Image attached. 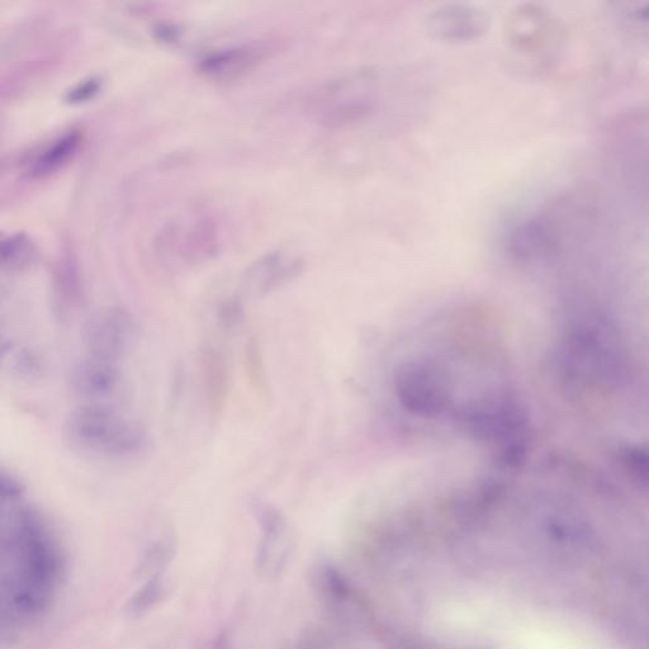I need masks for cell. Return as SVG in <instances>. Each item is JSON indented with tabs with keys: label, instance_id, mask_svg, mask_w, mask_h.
Instances as JSON below:
<instances>
[{
	"label": "cell",
	"instance_id": "1",
	"mask_svg": "<svg viewBox=\"0 0 649 649\" xmlns=\"http://www.w3.org/2000/svg\"><path fill=\"white\" fill-rule=\"evenodd\" d=\"M65 433L73 447L110 457H126L144 448L146 435L135 420L112 406L87 404L70 412Z\"/></svg>",
	"mask_w": 649,
	"mask_h": 649
},
{
	"label": "cell",
	"instance_id": "2",
	"mask_svg": "<svg viewBox=\"0 0 649 649\" xmlns=\"http://www.w3.org/2000/svg\"><path fill=\"white\" fill-rule=\"evenodd\" d=\"M253 511L260 529L255 570L264 580L281 579L293 552V537L286 516L276 506L254 501Z\"/></svg>",
	"mask_w": 649,
	"mask_h": 649
},
{
	"label": "cell",
	"instance_id": "3",
	"mask_svg": "<svg viewBox=\"0 0 649 649\" xmlns=\"http://www.w3.org/2000/svg\"><path fill=\"white\" fill-rule=\"evenodd\" d=\"M22 572L54 587L64 568L63 556L44 521L33 511H22L17 524Z\"/></svg>",
	"mask_w": 649,
	"mask_h": 649
},
{
	"label": "cell",
	"instance_id": "4",
	"mask_svg": "<svg viewBox=\"0 0 649 649\" xmlns=\"http://www.w3.org/2000/svg\"><path fill=\"white\" fill-rule=\"evenodd\" d=\"M134 317L122 309L97 312L85 322L83 339L89 357L117 363L136 339Z\"/></svg>",
	"mask_w": 649,
	"mask_h": 649
},
{
	"label": "cell",
	"instance_id": "5",
	"mask_svg": "<svg viewBox=\"0 0 649 649\" xmlns=\"http://www.w3.org/2000/svg\"><path fill=\"white\" fill-rule=\"evenodd\" d=\"M491 27L489 14L470 4H444L426 18V30L434 40L466 45L481 40Z\"/></svg>",
	"mask_w": 649,
	"mask_h": 649
},
{
	"label": "cell",
	"instance_id": "6",
	"mask_svg": "<svg viewBox=\"0 0 649 649\" xmlns=\"http://www.w3.org/2000/svg\"><path fill=\"white\" fill-rule=\"evenodd\" d=\"M505 32L516 52L537 56L551 49L557 41L558 25L546 9L524 6L511 14Z\"/></svg>",
	"mask_w": 649,
	"mask_h": 649
},
{
	"label": "cell",
	"instance_id": "7",
	"mask_svg": "<svg viewBox=\"0 0 649 649\" xmlns=\"http://www.w3.org/2000/svg\"><path fill=\"white\" fill-rule=\"evenodd\" d=\"M71 386L87 399L103 400L121 390L122 373L117 363L88 357L75 364L71 371Z\"/></svg>",
	"mask_w": 649,
	"mask_h": 649
},
{
	"label": "cell",
	"instance_id": "8",
	"mask_svg": "<svg viewBox=\"0 0 649 649\" xmlns=\"http://www.w3.org/2000/svg\"><path fill=\"white\" fill-rule=\"evenodd\" d=\"M202 374L208 407L219 414L226 404L230 383L229 364L222 350L210 345L203 349Z\"/></svg>",
	"mask_w": 649,
	"mask_h": 649
},
{
	"label": "cell",
	"instance_id": "9",
	"mask_svg": "<svg viewBox=\"0 0 649 649\" xmlns=\"http://www.w3.org/2000/svg\"><path fill=\"white\" fill-rule=\"evenodd\" d=\"M51 589V586L22 571L20 575L12 577L7 585L9 601L25 614H37L46 609L50 604Z\"/></svg>",
	"mask_w": 649,
	"mask_h": 649
},
{
	"label": "cell",
	"instance_id": "10",
	"mask_svg": "<svg viewBox=\"0 0 649 649\" xmlns=\"http://www.w3.org/2000/svg\"><path fill=\"white\" fill-rule=\"evenodd\" d=\"M297 270V264L284 263L279 257H269L254 265L246 274V290L255 296L267 295L295 276Z\"/></svg>",
	"mask_w": 649,
	"mask_h": 649
},
{
	"label": "cell",
	"instance_id": "11",
	"mask_svg": "<svg viewBox=\"0 0 649 649\" xmlns=\"http://www.w3.org/2000/svg\"><path fill=\"white\" fill-rule=\"evenodd\" d=\"M80 140L82 137L79 131H69L68 134L59 137L35 160L30 170L32 177H45L63 167L78 150Z\"/></svg>",
	"mask_w": 649,
	"mask_h": 649
},
{
	"label": "cell",
	"instance_id": "12",
	"mask_svg": "<svg viewBox=\"0 0 649 649\" xmlns=\"http://www.w3.org/2000/svg\"><path fill=\"white\" fill-rule=\"evenodd\" d=\"M175 553H177L175 533L172 528L164 527L161 537L150 544L142 563L151 577L163 575L165 568L174 560Z\"/></svg>",
	"mask_w": 649,
	"mask_h": 649
},
{
	"label": "cell",
	"instance_id": "13",
	"mask_svg": "<svg viewBox=\"0 0 649 649\" xmlns=\"http://www.w3.org/2000/svg\"><path fill=\"white\" fill-rule=\"evenodd\" d=\"M169 586L163 575L150 577L130 601L134 614H144L167 599Z\"/></svg>",
	"mask_w": 649,
	"mask_h": 649
},
{
	"label": "cell",
	"instance_id": "14",
	"mask_svg": "<svg viewBox=\"0 0 649 649\" xmlns=\"http://www.w3.org/2000/svg\"><path fill=\"white\" fill-rule=\"evenodd\" d=\"M30 241L23 235L0 234V264L22 265L31 259Z\"/></svg>",
	"mask_w": 649,
	"mask_h": 649
},
{
	"label": "cell",
	"instance_id": "15",
	"mask_svg": "<svg viewBox=\"0 0 649 649\" xmlns=\"http://www.w3.org/2000/svg\"><path fill=\"white\" fill-rule=\"evenodd\" d=\"M244 317L243 306H241L240 301L234 300V298L221 303L219 311H217V321H219L221 329L227 331V333H232V331L240 328L244 322Z\"/></svg>",
	"mask_w": 649,
	"mask_h": 649
},
{
	"label": "cell",
	"instance_id": "16",
	"mask_svg": "<svg viewBox=\"0 0 649 649\" xmlns=\"http://www.w3.org/2000/svg\"><path fill=\"white\" fill-rule=\"evenodd\" d=\"M99 80L90 78L88 80H83L78 85H75L73 89L68 92L66 96V101L73 104L83 103L89 101L90 98L96 96L99 90Z\"/></svg>",
	"mask_w": 649,
	"mask_h": 649
},
{
	"label": "cell",
	"instance_id": "17",
	"mask_svg": "<svg viewBox=\"0 0 649 649\" xmlns=\"http://www.w3.org/2000/svg\"><path fill=\"white\" fill-rule=\"evenodd\" d=\"M22 494L21 483L14 480V478L0 473V497L4 499H12Z\"/></svg>",
	"mask_w": 649,
	"mask_h": 649
}]
</instances>
